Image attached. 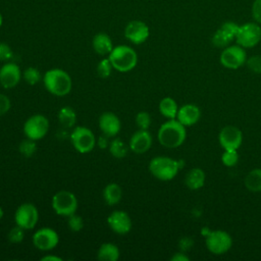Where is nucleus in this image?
Masks as SVG:
<instances>
[{"label": "nucleus", "mask_w": 261, "mask_h": 261, "mask_svg": "<svg viewBox=\"0 0 261 261\" xmlns=\"http://www.w3.org/2000/svg\"><path fill=\"white\" fill-rule=\"evenodd\" d=\"M187 137L186 126L176 118L168 119L158 129L157 138L159 143L169 149L177 148L185 142Z\"/></svg>", "instance_id": "nucleus-1"}, {"label": "nucleus", "mask_w": 261, "mask_h": 261, "mask_svg": "<svg viewBox=\"0 0 261 261\" xmlns=\"http://www.w3.org/2000/svg\"><path fill=\"white\" fill-rule=\"evenodd\" d=\"M46 90L55 96H65L71 91L72 82L70 75L63 69L52 68L45 72L43 77Z\"/></svg>", "instance_id": "nucleus-2"}, {"label": "nucleus", "mask_w": 261, "mask_h": 261, "mask_svg": "<svg viewBox=\"0 0 261 261\" xmlns=\"http://www.w3.org/2000/svg\"><path fill=\"white\" fill-rule=\"evenodd\" d=\"M108 58L114 69L120 72H127L134 69L138 63V55L135 49L126 45L113 47Z\"/></svg>", "instance_id": "nucleus-3"}, {"label": "nucleus", "mask_w": 261, "mask_h": 261, "mask_svg": "<svg viewBox=\"0 0 261 261\" xmlns=\"http://www.w3.org/2000/svg\"><path fill=\"white\" fill-rule=\"evenodd\" d=\"M179 168V161L166 156L154 157L149 162V171L153 176L162 181L174 178Z\"/></svg>", "instance_id": "nucleus-4"}, {"label": "nucleus", "mask_w": 261, "mask_h": 261, "mask_svg": "<svg viewBox=\"0 0 261 261\" xmlns=\"http://www.w3.org/2000/svg\"><path fill=\"white\" fill-rule=\"evenodd\" d=\"M77 199L69 191H59L52 198V208L56 214L61 216H70L77 210Z\"/></svg>", "instance_id": "nucleus-5"}, {"label": "nucleus", "mask_w": 261, "mask_h": 261, "mask_svg": "<svg viewBox=\"0 0 261 261\" xmlns=\"http://www.w3.org/2000/svg\"><path fill=\"white\" fill-rule=\"evenodd\" d=\"M234 40L243 48H253L261 41V27L256 21L241 24Z\"/></svg>", "instance_id": "nucleus-6"}, {"label": "nucleus", "mask_w": 261, "mask_h": 261, "mask_svg": "<svg viewBox=\"0 0 261 261\" xmlns=\"http://www.w3.org/2000/svg\"><path fill=\"white\" fill-rule=\"evenodd\" d=\"M70 142L80 153L91 152L97 143L94 133L86 126L74 127L70 134Z\"/></svg>", "instance_id": "nucleus-7"}, {"label": "nucleus", "mask_w": 261, "mask_h": 261, "mask_svg": "<svg viewBox=\"0 0 261 261\" xmlns=\"http://www.w3.org/2000/svg\"><path fill=\"white\" fill-rule=\"evenodd\" d=\"M49 130V120L43 114L30 116L23 124V133L28 139L39 141L43 139Z\"/></svg>", "instance_id": "nucleus-8"}, {"label": "nucleus", "mask_w": 261, "mask_h": 261, "mask_svg": "<svg viewBox=\"0 0 261 261\" xmlns=\"http://www.w3.org/2000/svg\"><path fill=\"white\" fill-rule=\"evenodd\" d=\"M220 63L228 69H237L243 66L247 61V53L245 48L240 45H228L223 48L220 54Z\"/></svg>", "instance_id": "nucleus-9"}, {"label": "nucleus", "mask_w": 261, "mask_h": 261, "mask_svg": "<svg viewBox=\"0 0 261 261\" xmlns=\"http://www.w3.org/2000/svg\"><path fill=\"white\" fill-rule=\"evenodd\" d=\"M206 247L214 255H222L226 253L231 245V237L224 230H212L206 234Z\"/></svg>", "instance_id": "nucleus-10"}, {"label": "nucleus", "mask_w": 261, "mask_h": 261, "mask_svg": "<svg viewBox=\"0 0 261 261\" xmlns=\"http://www.w3.org/2000/svg\"><path fill=\"white\" fill-rule=\"evenodd\" d=\"M16 225L25 229H33L39 220V211L32 203H23L19 205L14 213Z\"/></svg>", "instance_id": "nucleus-11"}, {"label": "nucleus", "mask_w": 261, "mask_h": 261, "mask_svg": "<svg viewBox=\"0 0 261 261\" xmlns=\"http://www.w3.org/2000/svg\"><path fill=\"white\" fill-rule=\"evenodd\" d=\"M59 243L58 233L51 227L39 228L33 236L34 246L41 251L53 250Z\"/></svg>", "instance_id": "nucleus-12"}, {"label": "nucleus", "mask_w": 261, "mask_h": 261, "mask_svg": "<svg viewBox=\"0 0 261 261\" xmlns=\"http://www.w3.org/2000/svg\"><path fill=\"white\" fill-rule=\"evenodd\" d=\"M218 141L224 150H238L243 143V133L237 126L226 125L221 128Z\"/></svg>", "instance_id": "nucleus-13"}, {"label": "nucleus", "mask_w": 261, "mask_h": 261, "mask_svg": "<svg viewBox=\"0 0 261 261\" xmlns=\"http://www.w3.org/2000/svg\"><path fill=\"white\" fill-rule=\"evenodd\" d=\"M149 36L150 29L142 20H130L124 28V37L135 45L143 44Z\"/></svg>", "instance_id": "nucleus-14"}, {"label": "nucleus", "mask_w": 261, "mask_h": 261, "mask_svg": "<svg viewBox=\"0 0 261 261\" xmlns=\"http://www.w3.org/2000/svg\"><path fill=\"white\" fill-rule=\"evenodd\" d=\"M21 79L19 66L13 62H7L0 68V85L4 89L14 88Z\"/></svg>", "instance_id": "nucleus-15"}, {"label": "nucleus", "mask_w": 261, "mask_h": 261, "mask_svg": "<svg viewBox=\"0 0 261 261\" xmlns=\"http://www.w3.org/2000/svg\"><path fill=\"white\" fill-rule=\"evenodd\" d=\"M107 223L111 230L118 234H125L132 228L129 215L122 210H115L107 217Z\"/></svg>", "instance_id": "nucleus-16"}, {"label": "nucleus", "mask_w": 261, "mask_h": 261, "mask_svg": "<svg viewBox=\"0 0 261 261\" xmlns=\"http://www.w3.org/2000/svg\"><path fill=\"white\" fill-rule=\"evenodd\" d=\"M121 122L116 114L107 111L100 115L99 117V128L102 134L108 138H114L120 130Z\"/></svg>", "instance_id": "nucleus-17"}, {"label": "nucleus", "mask_w": 261, "mask_h": 261, "mask_svg": "<svg viewBox=\"0 0 261 261\" xmlns=\"http://www.w3.org/2000/svg\"><path fill=\"white\" fill-rule=\"evenodd\" d=\"M152 145V136L148 129H139L129 139V149L136 154L147 152Z\"/></svg>", "instance_id": "nucleus-18"}, {"label": "nucleus", "mask_w": 261, "mask_h": 261, "mask_svg": "<svg viewBox=\"0 0 261 261\" xmlns=\"http://www.w3.org/2000/svg\"><path fill=\"white\" fill-rule=\"evenodd\" d=\"M201 117V110L195 104H185L178 108L176 119L185 126L196 124Z\"/></svg>", "instance_id": "nucleus-19"}, {"label": "nucleus", "mask_w": 261, "mask_h": 261, "mask_svg": "<svg viewBox=\"0 0 261 261\" xmlns=\"http://www.w3.org/2000/svg\"><path fill=\"white\" fill-rule=\"evenodd\" d=\"M92 45L95 52L99 55H108L113 49L111 38L106 33L96 34L93 38Z\"/></svg>", "instance_id": "nucleus-20"}, {"label": "nucleus", "mask_w": 261, "mask_h": 261, "mask_svg": "<svg viewBox=\"0 0 261 261\" xmlns=\"http://www.w3.org/2000/svg\"><path fill=\"white\" fill-rule=\"evenodd\" d=\"M205 178H206V175L203 169L195 167V168H192L187 173L185 182L190 190H199L204 186Z\"/></svg>", "instance_id": "nucleus-21"}, {"label": "nucleus", "mask_w": 261, "mask_h": 261, "mask_svg": "<svg viewBox=\"0 0 261 261\" xmlns=\"http://www.w3.org/2000/svg\"><path fill=\"white\" fill-rule=\"evenodd\" d=\"M119 249L112 243H104L97 252V258L101 261H116L119 258Z\"/></svg>", "instance_id": "nucleus-22"}, {"label": "nucleus", "mask_w": 261, "mask_h": 261, "mask_svg": "<svg viewBox=\"0 0 261 261\" xmlns=\"http://www.w3.org/2000/svg\"><path fill=\"white\" fill-rule=\"evenodd\" d=\"M122 197V191L119 185L115 182L108 184L103 190V199L107 205L113 206L117 204Z\"/></svg>", "instance_id": "nucleus-23"}, {"label": "nucleus", "mask_w": 261, "mask_h": 261, "mask_svg": "<svg viewBox=\"0 0 261 261\" xmlns=\"http://www.w3.org/2000/svg\"><path fill=\"white\" fill-rule=\"evenodd\" d=\"M159 111L164 117L168 119L176 118V114L178 111L177 103L171 97H165L159 103Z\"/></svg>", "instance_id": "nucleus-24"}, {"label": "nucleus", "mask_w": 261, "mask_h": 261, "mask_svg": "<svg viewBox=\"0 0 261 261\" xmlns=\"http://www.w3.org/2000/svg\"><path fill=\"white\" fill-rule=\"evenodd\" d=\"M245 187L251 192H261V168L252 169L244 179Z\"/></svg>", "instance_id": "nucleus-25"}, {"label": "nucleus", "mask_w": 261, "mask_h": 261, "mask_svg": "<svg viewBox=\"0 0 261 261\" xmlns=\"http://www.w3.org/2000/svg\"><path fill=\"white\" fill-rule=\"evenodd\" d=\"M58 121L64 127H72L76 121L75 111L69 107H62L58 112Z\"/></svg>", "instance_id": "nucleus-26"}, {"label": "nucleus", "mask_w": 261, "mask_h": 261, "mask_svg": "<svg viewBox=\"0 0 261 261\" xmlns=\"http://www.w3.org/2000/svg\"><path fill=\"white\" fill-rule=\"evenodd\" d=\"M108 149L110 154L118 159L125 157L127 154V146L119 138H114L112 141H110Z\"/></svg>", "instance_id": "nucleus-27"}, {"label": "nucleus", "mask_w": 261, "mask_h": 261, "mask_svg": "<svg viewBox=\"0 0 261 261\" xmlns=\"http://www.w3.org/2000/svg\"><path fill=\"white\" fill-rule=\"evenodd\" d=\"M233 39H231L227 34H225L220 28L216 30V32L213 34L211 42L213 44V46H215L216 48H225L227 47L230 42Z\"/></svg>", "instance_id": "nucleus-28"}, {"label": "nucleus", "mask_w": 261, "mask_h": 261, "mask_svg": "<svg viewBox=\"0 0 261 261\" xmlns=\"http://www.w3.org/2000/svg\"><path fill=\"white\" fill-rule=\"evenodd\" d=\"M18 150L24 157H32L37 151L36 141L27 138L25 140L20 142L18 146Z\"/></svg>", "instance_id": "nucleus-29"}, {"label": "nucleus", "mask_w": 261, "mask_h": 261, "mask_svg": "<svg viewBox=\"0 0 261 261\" xmlns=\"http://www.w3.org/2000/svg\"><path fill=\"white\" fill-rule=\"evenodd\" d=\"M22 76H23L25 83L31 86L38 84L41 80V73H40L39 69H37L35 67H28L22 72Z\"/></svg>", "instance_id": "nucleus-30"}, {"label": "nucleus", "mask_w": 261, "mask_h": 261, "mask_svg": "<svg viewBox=\"0 0 261 261\" xmlns=\"http://www.w3.org/2000/svg\"><path fill=\"white\" fill-rule=\"evenodd\" d=\"M112 68H113V66H112L109 58H103L99 61V63L97 65V73L100 77L106 79V77L110 76Z\"/></svg>", "instance_id": "nucleus-31"}, {"label": "nucleus", "mask_w": 261, "mask_h": 261, "mask_svg": "<svg viewBox=\"0 0 261 261\" xmlns=\"http://www.w3.org/2000/svg\"><path fill=\"white\" fill-rule=\"evenodd\" d=\"M221 161L223 165L227 167L234 166L239 161V154L238 150H224L221 156Z\"/></svg>", "instance_id": "nucleus-32"}, {"label": "nucleus", "mask_w": 261, "mask_h": 261, "mask_svg": "<svg viewBox=\"0 0 261 261\" xmlns=\"http://www.w3.org/2000/svg\"><path fill=\"white\" fill-rule=\"evenodd\" d=\"M136 123L140 129H148L151 125V116L147 111H140L136 115Z\"/></svg>", "instance_id": "nucleus-33"}, {"label": "nucleus", "mask_w": 261, "mask_h": 261, "mask_svg": "<svg viewBox=\"0 0 261 261\" xmlns=\"http://www.w3.org/2000/svg\"><path fill=\"white\" fill-rule=\"evenodd\" d=\"M7 238H8V241L12 244H18L20 242H22L23 238H24V229L21 228L20 226L16 225L14 227H12L8 234H7Z\"/></svg>", "instance_id": "nucleus-34"}, {"label": "nucleus", "mask_w": 261, "mask_h": 261, "mask_svg": "<svg viewBox=\"0 0 261 261\" xmlns=\"http://www.w3.org/2000/svg\"><path fill=\"white\" fill-rule=\"evenodd\" d=\"M67 225H68L70 230H72V231H80L84 227V219L80 215L73 213L72 215L68 216Z\"/></svg>", "instance_id": "nucleus-35"}, {"label": "nucleus", "mask_w": 261, "mask_h": 261, "mask_svg": "<svg viewBox=\"0 0 261 261\" xmlns=\"http://www.w3.org/2000/svg\"><path fill=\"white\" fill-rule=\"evenodd\" d=\"M246 64L248 68L257 74H261V55H254L247 59Z\"/></svg>", "instance_id": "nucleus-36"}, {"label": "nucleus", "mask_w": 261, "mask_h": 261, "mask_svg": "<svg viewBox=\"0 0 261 261\" xmlns=\"http://www.w3.org/2000/svg\"><path fill=\"white\" fill-rule=\"evenodd\" d=\"M239 28L240 25L234 22V21H231V20H227V21H224L221 25H220V29L225 33L227 34L231 39H236V36H237V33L239 31Z\"/></svg>", "instance_id": "nucleus-37"}, {"label": "nucleus", "mask_w": 261, "mask_h": 261, "mask_svg": "<svg viewBox=\"0 0 261 261\" xmlns=\"http://www.w3.org/2000/svg\"><path fill=\"white\" fill-rule=\"evenodd\" d=\"M12 56H13V52H12V49L10 48V46L6 43L1 42L0 43V60L7 61V60L11 59Z\"/></svg>", "instance_id": "nucleus-38"}, {"label": "nucleus", "mask_w": 261, "mask_h": 261, "mask_svg": "<svg viewBox=\"0 0 261 261\" xmlns=\"http://www.w3.org/2000/svg\"><path fill=\"white\" fill-rule=\"evenodd\" d=\"M252 16L256 22L261 23V0H254L252 4Z\"/></svg>", "instance_id": "nucleus-39"}, {"label": "nucleus", "mask_w": 261, "mask_h": 261, "mask_svg": "<svg viewBox=\"0 0 261 261\" xmlns=\"http://www.w3.org/2000/svg\"><path fill=\"white\" fill-rule=\"evenodd\" d=\"M10 106H11V102L9 98L4 94H0V116L7 113L8 110L10 109Z\"/></svg>", "instance_id": "nucleus-40"}, {"label": "nucleus", "mask_w": 261, "mask_h": 261, "mask_svg": "<svg viewBox=\"0 0 261 261\" xmlns=\"http://www.w3.org/2000/svg\"><path fill=\"white\" fill-rule=\"evenodd\" d=\"M108 137L107 136H105V135H103V136H101V137H99V139H98V141H97V144H98V146H99V148H101V149H106L108 146H109V141H108Z\"/></svg>", "instance_id": "nucleus-41"}, {"label": "nucleus", "mask_w": 261, "mask_h": 261, "mask_svg": "<svg viewBox=\"0 0 261 261\" xmlns=\"http://www.w3.org/2000/svg\"><path fill=\"white\" fill-rule=\"evenodd\" d=\"M171 261H189L190 258L182 252H178V253H175L171 258H170Z\"/></svg>", "instance_id": "nucleus-42"}, {"label": "nucleus", "mask_w": 261, "mask_h": 261, "mask_svg": "<svg viewBox=\"0 0 261 261\" xmlns=\"http://www.w3.org/2000/svg\"><path fill=\"white\" fill-rule=\"evenodd\" d=\"M41 260L42 261H62V258L55 255H46V256H43Z\"/></svg>", "instance_id": "nucleus-43"}, {"label": "nucleus", "mask_w": 261, "mask_h": 261, "mask_svg": "<svg viewBox=\"0 0 261 261\" xmlns=\"http://www.w3.org/2000/svg\"><path fill=\"white\" fill-rule=\"evenodd\" d=\"M3 215H4V211H3V209L0 207V219L3 217Z\"/></svg>", "instance_id": "nucleus-44"}, {"label": "nucleus", "mask_w": 261, "mask_h": 261, "mask_svg": "<svg viewBox=\"0 0 261 261\" xmlns=\"http://www.w3.org/2000/svg\"><path fill=\"white\" fill-rule=\"evenodd\" d=\"M2 23H3V16H2V14L0 12V27L2 25Z\"/></svg>", "instance_id": "nucleus-45"}]
</instances>
